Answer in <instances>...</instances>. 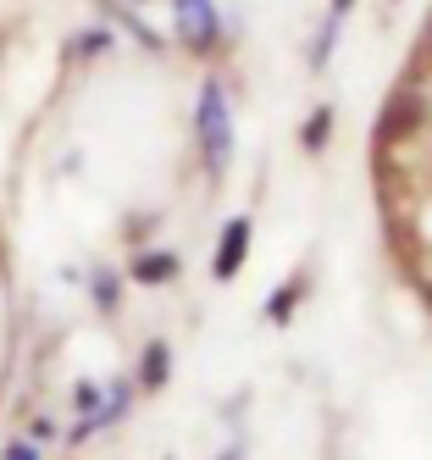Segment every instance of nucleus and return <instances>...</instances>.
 Here are the masks:
<instances>
[{"mask_svg": "<svg viewBox=\"0 0 432 460\" xmlns=\"http://www.w3.org/2000/svg\"><path fill=\"white\" fill-rule=\"evenodd\" d=\"M166 272H172V261H166V255L139 261V278H145V283H166Z\"/></svg>", "mask_w": 432, "mask_h": 460, "instance_id": "obj_3", "label": "nucleus"}, {"mask_svg": "<svg viewBox=\"0 0 432 460\" xmlns=\"http://www.w3.org/2000/svg\"><path fill=\"white\" fill-rule=\"evenodd\" d=\"M161 377H166V349L150 344V355H145V383H161Z\"/></svg>", "mask_w": 432, "mask_h": 460, "instance_id": "obj_4", "label": "nucleus"}, {"mask_svg": "<svg viewBox=\"0 0 432 460\" xmlns=\"http://www.w3.org/2000/svg\"><path fill=\"white\" fill-rule=\"evenodd\" d=\"M199 128H206V150H211V161H222V155H227V122H222L216 94H206V106H199Z\"/></svg>", "mask_w": 432, "mask_h": 460, "instance_id": "obj_2", "label": "nucleus"}, {"mask_svg": "<svg viewBox=\"0 0 432 460\" xmlns=\"http://www.w3.org/2000/svg\"><path fill=\"white\" fill-rule=\"evenodd\" d=\"M0 460H40V449H33V444H6Z\"/></svg>", "mask_w": 432, "mask_h": 460, "instance_id": "obj_5", "label": "nucleus"}, {"mask_svg": "<svg viewBox=\"0 0 432 460\" xmlns=\"http://www.w3.org/2000/svg\"><path fill=\"white\" fill-rule=\"evenodd\" d=\"M178 28L189 45H211V0H178Z\"/></svg>", "mask_w": 432, "mask_h": 460, "instance_id": "obj_1", "label": "nucleus"}]
</instances>
